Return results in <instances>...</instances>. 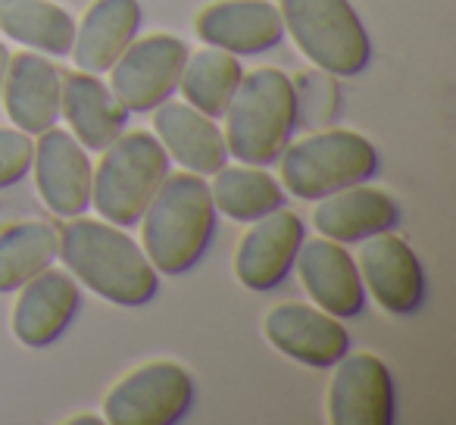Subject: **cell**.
<instances>
[{
	"instance_id": "83f0119b",
	"label": "cell",
	"mask_w": 456,
	"mask_h": 425,
	"mask_svg": "<svg viewBox=\"0 0 456 425\" xmlns=\"http://www.w3.org/2000/svg\"><path fill=\"white\" fill-rule=\"evenodd\" d=\"M10 57H13V53H10V51H7V45H4V41H0V88H4V76H7Z\"/></svg>"
},
{
	"instance_id": "8fae6325",
	"label": "cell",
	"mask_w": 456,
	"mask_h": 425,
	"mask_svg": "<svg viewBox=\"0 0 456 425\" xmlns=\"http://www.w3.org/2000/svg\"><path fill=\"white\" fill-rule=\"evenodd\" d=\"M304 219L279 207L250 223L235 250V275L250 291H273L291 275L294 257L304 244Z\"/></svg>"
},
{
	"instance_id": "7a4b0ae2",
	"label": "cell",
	"mask_w": 456,
	"mask_h": 425,
	"mask_svg": "<svg viewBox=\"0 0 456 425\" xmlns=\"http://www.w3.org/2000/svg\"><path fill=\"white\" fill-rule=\"evenodd\" d=\"M141 248L153 269L182 275L194 269L216 235V207L203 176L182 169L166 176L141 213Z\"/></svg>"
},
{
	"instance_id": "2e32d148",
	"label": "cell",
	"mask_w": 456,
	"mask_h": 425,
	"mask_svg": "<svg viewBox=\"0 0 456 425\" xmlns=\"http://www.w3.org/2000/svg\"><path fill=\"white\" fill-rule=\"evenodd\" d=\"M82 310V288L69 269L47 266L20 288L13 306V335L26 347H47Z\"/></svg>"
},
{
	"instance_id": "603a6c76",
	"label": "cell",
	"mask_w": 456,
	"mask_h": 425,
	"mask_svg": "<svg viewBox=\"0 0 456 425\" xmlns=\"http://www.w3.org/2000/svg\"><path fill=\"white\" fill-rule=\"evenodd\" d=\"M216 213H225L235 223H256L273 209L285 207V188L263 166H222L209 184Z\"/></svg>"
},
{
	"instance_id": "52a82bcc",
	"label": "cell",
	"mask_w": 456,
	"mask_h": 425,
	"mask_svg": "<svg viewBox=\"0 0 456 425\" xmlns=\"http://www.w3.org/2000/svg\"><path fill=\"white\" fill-rule=\"evenodd\" d=\"M194 379L169 360L132 369L103 400V419L113 425H175L191 413Z\"/></svg>"
},
{
	"instance_id": "cb8c5ba5",
	"label": "cell",
	"mask_w": 456,
	"mask_h": 425,
	"mask_svg": "<svg viewBox=\"0 0 456 425\" xmlns=\"http://www.w3.org/2000/svg\"><path fill=\"white\" fill-rule=\"evenodd\" d=\"M60 254V232L51 223H13L0 232V294L20 291L28 279L53 266Z\"/></svg>"
},
{
	"instance_id": "44dd1931",
	"label": "cell",
	"mask_w": 456,
	"mask_h": 425,
	"mask_svg": "<svg viewBox=\"0 0 456 425\" xmlns=\"http://www.w3.org/2000/svg\"><path fill=\"white\" fill-rule=\"evenodd\" d=\"M141 29V4L138 0H94L82 26H76L72 41V60L82 72L103 76L119 60V53L134 41Z\"/></svg>"
},
{
	"instance_id": "3957f363",
	"label": "cell",
	"mask_w": 456,
	"mask_h": 425,
	"mask_svg": "<svg viewBox=\"0 0 456 425\" xmlns=\"http://www.w3.org/2000/svg\"><path fill=\"white\" fill-rule=\"evenodd\" d=\"M225 147L228 157L248 166L279 163L281 151L297 128V101L294 82L275 66L241 76V85L228 101L225 113Z\"/></svg>"
},
{
	"instance_id": "5b68a950",
	"label": "cell",
	"mask_w": 456,
	"mask_h": 425,
	"mask_svg": "<svg viewBox=\"0 0 456 425\" xmlns=\"http://www.w3.org/2000/svg\"><path fill=\"white\" fill-rule=\"evenodd\" d=\"M103 157L91 178V203L107 223L128 229L138 225L151 197L169 176V153L151 132H122L113 144L103 147Z\"/></svg>"
},
{
	"instance_id": "8992f818",
	"label": "cell",
	"mask_w": 456,
	"mask_h": 425,
	"mask_svg": "<svg viewBox=\"0 0 456 425\" xmlns=\"http://www.w3.org/2000/svg\"><path fill=\"white\" fill-rule=\"evenodd\" d=\"M285 35L306 60L329 76H360L372 60V45L350 0H279Z\"/></svg>"
},
{
	"instance_id": "5bb4252c",
	"label": "cell",
	"mask_w": 456,
	"mask_h": 425,
	"mask_svg": "<svg viewBox=\"0 0 456 425\" xmlns=\"http://www.w3.org/2000/svg\"><path fill=\"white\" fill-rule=\"evenodd\" d=\"M294 266L306 298L319 310L338 319H354L366 310V288H362L356 260L347 254V244L329 241V238H310V241L304 238Z\"/></svg>"
},
{
	"instance_id": "30bf717a",
	"label": "cell",
	"mask_w": 456,
	"mask_h": 425,
	"mask_svg": "<svg viewBox=\"0 0 456 425\" xmlns=\"http://www.w3.org/2000/svg\"><path fill=\"white\" fill-rule=\"evenodd\" d=\"M360 244L356 269H360L362 288L372 294L375 304L394 316H412L422 310L428 285H425V269L416 250L391 232H381Z\"/></svg>"
},
{
	"instance_id": "6da1fadb",
	"label": "cell",
	"mask_w": 456,
	"mask_h": 425,
	"mask_svg": "<svg viewBox=\"0 0 456 425\" xmlns=\"http://www.w3.org/2000/svg\"><path fill=\"white\" fill-rule=\"evenodd\" d=\"M60 260L72 279L116 306H144L159 291V273L144 248L107 219L72 217L60 229Z\"/></svg>"
},
{
	"instance_id": "d6986e66",
	"label": "cell",
	"mask_w": 456,
	"mask_h": 425,
	"mask_svg": "<svg viewBox=\"0 0 456 425\" xmlns=\"http://www.w3.org/2000/svg\"><path fill=\"white\" fill-rule=\"evenodd\" d=\"M153 132L169 159L182 163V169L194 176H213L228 163L222 128L184 101H163L153 107Z\"/></svg>"
},
{
	"instance_id": "484cf974",
	"label": "cell",
	"mask_w": 456,
	"mask_h": 425,
	"mask_svg": "<svg viewBox=\"0 0 456 425\" xmlns=\"http://www.w3.org/2000/svg\"><path fill=\"white\" fill-rule=\"evenodd\" d=\"M294 101H297V128H325L338 116V85L335 76L322 69L304 72L291 78Z\"/></svg>"
},
{
	"instance_id": "d4e9b609",
	"label": "cell",
	"mask_w": 456,
	"mask_h": 425,
	"mask_svg": "<svg viewBox=\"0 0 456 425\" xmlns=\"http://www.w3.org/2000/svg\"><path fill=\"white\" fill-rule=\"evenodd\" d=\"M241 76L244 69L235 53L203 47L200 53H188L182 78H178V91H182L184 103L200 110L209 119H219L241 85Z\"/></svg>"
},
{
	"instance_id": "ffe728a7",
	"label": "cell",
	"mask_w": 456,
	"mask_h": 425,
	"mask_svg": "<svg viewBox=\"0 0 456 425\" xmlns=\"http://www.w3.org/2000/svg\"><path fill=\"white\" fill-rule=\"evenodd\" d=\"M60 116L69 122V132L78 138L85 151L101 153L126 132L128 110L116 101L107 82L94 72H69L63 76V97H60Z\"/></svg>"
},
{
	"instance_id": "277c9868",
	"label": "cell",
	"mask_w": 456,
	"mask_h": 425,
	"mask_svg": "<svg viewBox=\"0 0 456 425\" xmlns=\"http://www.w3.org/2000/svg\"><path fill=\"white\" fill-rule=\"evenodd\" d=\"M281 184L300 200H319L350 184L369 182L381 169V157L366 135L347 128H313L306 138L288 141L279 157Z\"/></svg>"
},
{
	"instance_id": "e0dca14e",
	"label": "cell",
	"mask_w": 456,
	"mask_h": 425,
	"mask_svg": "<svg viewBox=\"0 0 456 425\" xmlns=\"http://www.w3.org/2000/svg\"><path fill=\"white\" fill-rule=\"evenodd\" d=\"M63 76L57 63L38 53H16L10 57L4 76V110L10 122L26 135H41L60 119V97H63Z\"/></svg>"
},
{
	"instance_id": "7402d4cb",
	"label": "cell",
	"mask_w": 456,
	"mask_h": 425,
	"mask_svg": "<svg viewBox=\"0 0 456 425\" xmlns=\"http://www.w3.org/2000/svg\"><path fill=\"white\" fill-rule=\"evenodd\" d=\"M0 32L47 57H66L76 41V20L51 0H0Z\"/></svg>"
},
{
	"instance_id": "7c38bea8",
	"label": "cell",
	"mask_w": 456,
	"mask_h": 425,
	"mask_svg": "<svg viewBox=\"0 0 456 425\" xmlns=\"http://www.w3.org/2000/svg\"><path fill=\"white\" fill-rule=\"evenodd\" d=\"M329 422L391 425L394 379L375 354H344L329 385Z\"/></svg>"
},
{
	"instance_id": "9c48e42d",
	"label": "cell",
	"mask_w": 456,
	"mask_h": 425,
	"mask_svg": "<svg viewBox=\"0 0 456 425\" xmlns=\"http://www.w3.org/2000/svg\"><path fill=\"white\" fill-rule=\"evenodd\" d=\"M35 188L51 213L63 219L85 217L91 207V178L94 166L91 157L72 132L51 126L35 141Z\"/></svg>"
},
{
	"instance_id": "9a60e30c",
	"label": "cell",
	"mask_w": 456,
	"mask_h": 425,
	"mask_svg": "<svg viewBox=\"0 0 456 425\" xmlns=\"http://www.w3.org/2000/svg\"><path fill=\"white\" fill-rule=\"evenodd\" d=\"M194 29L207 47H219L235 57L266 53L285 38L281 13L269 0H216L197 13Z\"/></svg>"
},
{
	"instance_id": "ba28073f",
	"label": "cell",
	"mask_w": 456,
	"mask_h": 425,
	"mask_svg": "<svg viewBox=\"0 0 456 425\" xmlns=\"http://www.w3.org/2000/svg\"><path fill=\"white\" fill-rule=\"evenodd\" d=\"M188 47L175 35H147L134 38L110 66V91L128 113H151L172 91H178Z\"/></svg>"
},
{
	"instance_id": "ac0fdd59",
	"label": "cell",
	"mask_w": 456,
	"mask_h": 425,
	"mask_svg": "<svg viewBox=\"0 0 456 425\" xmlns=\"http://www.w3.org/2000/svg\"><path fill=\"white\" fill-rule=\"evenodd\" d=\"M400 223V203L387 191L360 182L319 197L313 209V229L338 244H360Z\"/></svg>"
},
{
	"instance_id": "4fadbf2b",
	"label": "cell",
	"mask_w": 456,
	"mask_h": 425,
	"mask_svg": "<svg viewBox=\"0 0 456 425\" xmlns=\"http://www.w3.org/2000/svg\"><path fill=\"white\" fill-rule=\"evenodd\" d=\"M263 335L279 354L313 369H331L350 350L341 319L306 304L273 306L263 319Z\"/></svg>"
},
{
	"instance_id": "4316f807",
	"label": "cell",
	"mask_w": 456,
	"mask_h": 425,
	"mask_svg": "<svg viewBox=\"0 0 456 425\" xmlns=\"http://www.w3.org/2000/svg\"><path fill=\"white\" fill-rule=\"evenodd\" d=\"M35 141L20 128H0V191L13 188L32 172Z\"/></svg>"
}]
</instances>
